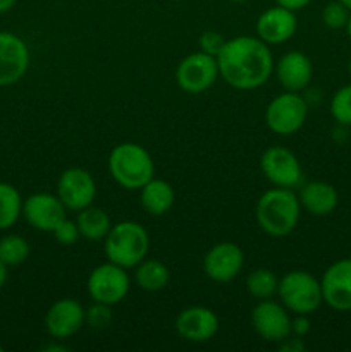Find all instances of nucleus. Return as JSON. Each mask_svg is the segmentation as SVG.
Instances as JSON below:
<instances>
[{"instance_id":"nucleus-32","label":"nucleus","mask_w":351,"mask_h":352,"mask_svg":"<svg viewBox=\"0 0 351 352\" xmlns=\"http://www.w3.org/2000/svg\"><path fill=\"white\" fill-rule=\"evenodd\" d=\"M310 320L306 315H296L295 320H291V333L296 337H305L310 332Z\"/></svg>"},{"instance_id":"nucleus-24","label":"nucleus","mask_w":351,"mask_h":352,"mask_svg":"<svg viewBox=\"0 0 351 352\" xmlns=\"http://www.w3.org/2000/svg\"><path fill=\"white\" fill-rule=\"evenodd\" d=\"M23 215L19 191L9 182H0V230L10 229Z\"/></svg>"},{"instance_id":"nucleus-26","label":"nucleus","mask_w":351,"mask_h":352,"mask_svg":"<svg viewBox=\"0 0 351 352\" xmlns=\"http://www.w3.org/2000/svg\"><path fill=\"white\" fill-rule=\"evenodd\" d=\"M30 244L23 236L9 234L0 239V261L7 267H17L30 256Z\"/></svg>"},{"instance_id":"nucleus-6","label":"nucleus","mask_w":351,"mask_h":352,"mask_svg":"<svg viewBox=\"0 0 351 352\" xmlns=\"http://www.w3.org/2000/svg\"><path fill=\"white\" fill-rule=\"evenodd\" d=\"M308 117V103L299 93L284 91L275 96L265 109V124L279 136L298 133Z\"/></svg>"},{"instance_id":"nucleus-42","label":"nucleus","mask_w":351,"mask_h":352,"mask_svg":"<svg viewBox=\"0 0 351 352\" xmlns=\"http://www.w3.org/2000/svg\"><path fill=\"white\" fill-rule=\"evenodd\" d=\"M2 351H3V347H2V346H0V352H2Z\"/></svg>"},{"instance_id":"nucleus-30","label":"nucleus","mask_w":351,"mask_h":352,"mask_svg":"<svg viewBox=\"0 0 351 352\" xmlns=\"http://www.w3.org/2000/svg\"><path fill=\"white\" fill-rule=\"evenodd\" d=\"M52 234H54L55 239H57L58 244H62V246H72V244H76V241L79 239V236H81L76 220L69 219H64L62 222H58V226L55 227Z\"/></svg>"},{"instance_id":"nucleus-10","label":"nucleus","mask_w":351,"mask_h":352,"mask_svg":"<svg viewBox=\"0 0 351 352\" xmlns=\"http://www.w3.org/2000/svg\"><path fill=\"white\" fill-rule=\"evenodd\" d=\"M251 327L267 342H282L291 336V318L282 302L262 299L251 309Z\"/></svg>"},{"instance_id":"nucleus-14","label":"nucleus","mask_w":351,"mask_h":352,"mask_svg":"<svg viewBox=\"0 0 351 352\" xmlns=\"http://www.w3.org/2000/svg\"><path fill=\"white\" fill-rule=\"evenodd\" d=\"M30 67V48L23 38L0 31V86L16 85Z\"/></svg>"},{"instance_id":"nucleus-8","label":"nucleus","mask_w":351,"mask_h":352,"mask_svg":"<svg viewBox=\"0 0 351 352\" xmlns=\"http://www.w3.org/2000/svg\"><path fill=\"white\" fill-rule=\"evenodd\" d=\"M217 78H220L217 57L202 50L186 55L176 69V81L179 88L189 95L206 91L215 85Z\"/></svg>"},{"instance_id":"nucleus-17","label":"nucleus","mask_w":351,"mask_h":352,"mask_svg":"<svg viewBox=\"0 0 351 352\" xmlns=\"http://www.w3.org/2000/svg\"><path fill=\"white\" fill-rule=\"evenodd\" d=\"M257 36L267 45H281L291 40L298 30L295 10L277 6L268 7L257 19Z\"/></svg>"},{"instance_id":"nucleus-12","label":"nucleus","mask_w":351,"mask_h":352,"mask_svg":"<svg viewBox=\"0 0 351 352\" xmlns=\"http://www.w3.org/2000/svg\"><path fill=\"white\" fill-rule=\"evenodd\" d=\"M244 267V253L236 243H219L210 248L203 258V270L210 280L227 284L241 274Z\"/></svg>"},{"instance_id":"nucleus-28","label":"nucleus","mask_w":351,"mask_h":352,"mask_svg":"<svg viewBox=\"0 0 351 352\" xmlns=\"http://www.w3.org/2000/svg\"><path fill=\"white\" fill-rule=\"evenodd\" d=\"M350 14V9L346 6H343L339 0H332L322 9V23L329 30H344Z\"/></svg>"},{"instance_id":"nucleus-9","label":"nucleus","mask_w":351,"mask_h":352,"mask_svg":"<svg viewBox=\"0 0 351 352\" xmlns=\"http://www.w3.org/2000/svg\"><path fill=\"white\" fill-rule=\"evenodd\" d=\"M260 168L265 179L275 188H296L303 181L299 160L291 150L284 146H270L262 153Z\"/></svg>"},{"instance_id":"nucleus-29","label":"nucleus","mask_w":351,"mask_h":352,"mask_svg":"<svg viewBox=\"0 0 351 352\" xmlns=\"http://www.w3.org/2000/svg\"><path fill=\"white\" fill-rule=\"evenodd\" d=\"M112 322V311H110L109 305H102V302H95L86 309V323L93 329H105Z\"/></svg>"},{"instance_id":"nucleus-38","label":"nucleus","mask_w":351,"mask_h":352,"mask_svg":"<svg viewBox=\"0 0 351 352\" xmlns=\"http://www.w3.org/2000/svg\"><path fill=\"white\" fill-rule=\"evenodd\" d=\"M344 30H346L348 36H350V40H351V14H350V17H348V23H346V28H344Z\"/></svg>"},{"instance_id":"nucleus-37","label":"nucleus","mask_w":351,"mask_h":352,"mask_svg":"<svg viewBox=\"0 0 351 352\" xmlns=\"http://www.w3.org/2000/svg\"><path fill=\"white\" fill-rule=\"evenodd\" d=\"M45 351L47 352H52V351H58V352H67L69 349L65 346H47L45 347Z\"/></svg>"},{"instance_id":"nucleus-1","label":"nucleus","mask_w":351,"mask_h":352,"mask_svg":"<svg viewBox=\"0 0 351 352\" xmlns=\"http://www.w3.org/2000/svg\"><path fill=\"white\" fill-rule=\"evenodd\" d=\"M219 76L236 89H257L268 81L274 71V57L258 36H236L226 40L217 54Z\"/></svg>"},{"instance_id":"nucleus-31","label":"nucleus","mask_w":351,"mask_h":352,"mask_svg":"<svg viewBox=\"0 0 351 352\" xmlns=\"http://www.w3.org/2000/svg\"><path fill=\"white\" fill-rule=\"evenodd\" d=\"M224 43H226V40L222 38V34L215 33V31H205V33H202V36L198 40L200 50L213 55V57H217V54L224 47Z\"/></svg>"},{"instance_id":"nucleus-25","label":"nucleus","mask_w":351,"mask_h":352,"mask_svg":"<svg viewBox=\"0 0 351 352\" xmlns=\"http://www.w3.org/2000/svg\"><path fill=\"white\" fill-rule=\"evenodd\" d=\"M279 278L274 272L267 268H257L246 277V289L251 298L257 301L262 299H270L272 296L277 294Z\"/></svg>"},{"instance_id":"nucleus-15","label":"nucleus","mask_w":351,"mask_h":352,"mask_svg":"<svg viewBox=\"0 0 351 352\" xmlns=\"http://www.w3.org/2000/svg\"><path fill=\"white\" fill-rule=\"evenodd\" d=\"M322 298L336 311H351V258L337 260L320 278Z\"/></svg>"},{"instance_id":"nucleus-20","label":"nucleus","mask_w":351,"mask_h":352,"mask_svg":"<svg viewBox=\"0 0 351 352\" xmlns=\"http://www.w3.org/2000/svg\"><path fill=\"white\" fill-rule=\"evenodd\" d=\"M298 198L299 205L315 217L330 215L339 203V195H337L336 188L323 181H312L303 184Z\"/></svg>"},{"instance_id":"nucleus-41","label":"nucleus","mask_w":351,"mask_h":352,"mask_svg":"<svg viewBox=\"0 0 351 352\" xmlns=\"http://www.w3.org/2000/svg\"><path fill=\"white\" fill-rule=\"evenodd\" d=\"M348 71H350V76H351V58H350V64H348Z\"/></svg>"},{"instance_id":"nucleus-35","label":"nucleus","mask_w":351,"mask_h":352,"mask_svg":"<svg viewBox=\"0 0 351 352\" xmlns=\"http://www.w3.org/2000/svg\"><path fill=\"white\" fill-rule=\"evenodd\" d=\"M17 0H0V14H6L16 6Z\"/></svg>"},{"instance_id":"nucleus-40","label":"nucleus","mask_w":351,"mask_h":352,"mask_svg":"<svg viewBox=\"0 0 351 352\" xmlns=\"http://www.w3.org/2000/svg\"><path fill=\"white\" fill-rule=\"evenodd\" d=\"M229 2H234V3H243V2H246V0H229Z\"/></svg>"},{"instance_id":"nucleus-33","label":"nucleus","mask_w":351,"mask_h":352,"mask_svg":"<svg viewBox=\"0 0 351 352\" xmlns=\"http://www.w3.org/2000/svg\"><path fill=\"white\" fill-rule=\"evenodd\" d=\"M281 344V351H286V352H301L305 351V346H303L301 342V337H298V339H291V336L288 337V339H284Z\"/></svg>"},{"instance_id":"nucleus-18","label":"nucleus","mask_w":351,"mask_h":352,"mask_svg":"<svg viewBox=\"0 0 351 352\" xmlns=\"http://www.w3.org/2000/svg\"><path fill=\"white\" fill-rule=\"evenodd\" d=\"M176 332L188 342H209L219 332V318L205 306H189L176 318Z\"/></svg>"},{"instance_id":"nucleus-3","label":"nucleus","mask_w":351,"mask_h":352,"mask_svg":"<svg viewBox=\"0 0 351 352\" xmlns=\"http://www.w3.org/2000/svg\"><path fill=\"white\" fill-rule=\"evenodd\" d=\"M103 241V250L109 261L126 270L141 263L150 251V236L147 229L133 220H124L110 227Z\"/></svg>"},{"instance_id":"nucleus-39","label":"nucleus","mask_w":351,"mask_h":352,"mask_svg":"<svg viewBox=\"0 0 351 352\" xmlns=\"http://www.w3.org/2000/svg\"><path fill=\"white\" fill-rule=\"evenodd\" d=\"M341 3H343V6H346L348 9H350V12H351V0H339Z\"/></svg>"},{"instance_id":"nucleus-21","label":"nucleus","mask_w":351,"mask_h":352,"mask_svg":"<svg viewBox=\"0 0 351 352\" xmlns=\"http://www.w3.org/2000/svg\"><path fill=\"white\" fill-rule=\"evenodd\" d=\"M140 201L145 212L153 217H162L174 206V188L164 179L153 177L140 189Z\"/></svg>"},{"instance_id":"nucleus-27","label":"nucleus","mask_w":351,"mask_h":352,"mask_svg":"<svg viewBox=\"0 0 351 352\" xmlns=\"http://www.w3.org/2000/svg\"><path fill=\"white\" fill-rule=\"evenodd\" d=\"M330 116L341 126H351V82L334 93L330 100Z\"/></svg>"},{"instance_id":"nucleus-5","label":"nucleus","mask_w":351,"mask_h":352,"mask_svg":"<svg viewBox=\"0 0 351 352\" xmlns=\"http://www.w3.org/2000/svg\"><path fill=\"white\" fill-rule=\"evenodd\" d=\"M277 296L282 306L295 315H312L323 302L320 280L305 270H291L279 278Z\"/></svg>"},{"instance_id":"nucleus-22","label":"nucleus","mask_w":351,"mask_h":352,"mask_svg":"<svg viewBox=\"0 0 351 352\" xmlns=\"http://www.w3.org/2000/svg\"><path fill=\"white\" fill-rule=\"evenodd\" d=\"M76 223L81 237L88 241H102L109 234L110 227V217L105 210L96 208V206L89 205L86 208L79 210L78 217H76Z\"/></svg>"},{"instance_id":"nucleus-7","label":"nucleus","mask_w":351,"mask_h":352,"mask_svg":"<svg viewBox=\"0 0 351 352\" xmlns=\"http://www.w3.org/2000/svg\"><path fill=\"white\" fill-rule=\"evenodd\" d=\"M131 287V278L126 268L107 261L93 268L86 282V291L93 302L114 306L123 301Z\"/></svg>"},{"instance_id":"nucleus-34","label":"nucleus","mask_w":351,"mask_h":352,"mask_svg":"<svg viewBox=\"0 0 351 352\" xmlns=\"http://www.w3.org/2000/svg\"><path fill=\"white\" fill-rule=\"evenodd\" d=\"M310 2H312V0H275V3H277V6L286 7V9H289V10H295V12L305 9Z\"/></svg>"},{"instance_id":"nucleus-4","label":"nucleus","mask_w":351,"mask_h":352,"mask_svg":"<svg viewBox=\"0 0 351 352\" xmlns=\"http://www.w3.org/2000/svg\"><path fill=\"white\" fill-rule=\"evenodd\" d=\"M109 170L120 188L134 191L153 179L155 164L151 155L141 144L120 143L110 151Z\"/></svg>"},{"instance_id":"nucleus-11","label":"nucleus","mask_w":351,"mask_h":352,"mask_svg":"<svg viewBox=\"0 0 351 352\" xmlns=\"http://www.w3.org/2000/svg\"><path fill=\"white\" fill-rule=\"evenodd\" d=\"M57 196L65 210L79 212L93 205V199L96 196L95 179L85 168H67L62 172L57 181Z\"/></svg>"},{"instance_id":"nucleus-19","label":"nucleus","mask_w":351,"mask_h":352,"mask_svg":"<svg viewBox=\"0 0 351 352\" xmlns=\"http://www.w3.org/2000/svg\"><path fill=\"white\" fill-rule=\"evenodd\" d=\"M275 76L277 81L286 91H303L308 88L313 78V65L308 55L303 52L291 50L282 55L275 64Z\"/></svg>"},{"instance_id":"nucleus-2","label":"nucleus","mask_w":351,"mask_h":352,"mask_svg":"<svg viewBox=\"0 0 351 352\" xmlns=\"http://www.w3.org/2000/svg\"><path fill=\"white\" fill-rule=\"evenodd\" d=\"M299 198L289 188H272L260 196L255 210L257 223L272 237L289 236L299 222Z\"/></svg>"},{"instance_id":"nucleus-13","label":"nucleus","mask_w":351,"mask_h":352,"mask_svg":"<svg viewBox=\"0 0 351 352\" xmlns=\"http://www.w3.org/2000/svg\"><path fill=\"white\" fill-rule=\"evenodd\" d=\"M86 323V309L72 298H62L48 308L45 315V329L57 340L76 336Z\"/></svg>"},{"instance_id":"nucleus-16","label":"nucleus","mask_w":351,"mask_h":352,"mask_svg":"<svg viewBox=\"0 0 351 352\" xmlns=\"http://www.w3.org/2000/svg\"><path fill=\"white\" fill-rule=\"evenodd\" d=\"M23 215L33 229L54 232L58 222L65 219V206L57 195L34 192L23 201Z\"/></svg>"},{"instance_id":"nucleus-36","label":"nucleus","mask_w":351,"mask_h":352,"mask_svg":"<svg viewBox=\"0 0 351 352\" xmlns=\"http://www.w3.org/2000/svg\"><path fill=\"white\" fill-rule=\"evenodd\" d=\"M6 282H7V265L0 261V289L3 287Z\"/></svg>"},{"instance_id":"nucleus-23","label":"nucleus","mask_w":351,"mask_h":352,"mask_svg":"<svg viewBox=\"0 0 351 352\" xmlns=\"http://www.w3.org/2000/svg\"><path fill=\"white\" fill-rule=\"evenodd\" d=\"M134 270V280L138 287L147 292H158L167 287L171 280L169 268L158 260H147L145 258L141 263H138Z\"/></svg>"}]
</instances>
